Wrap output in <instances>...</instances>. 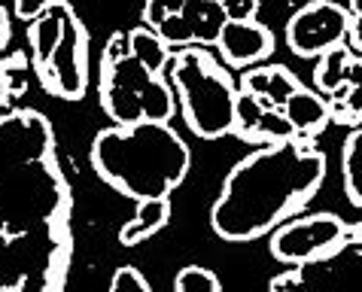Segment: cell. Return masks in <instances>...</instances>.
<instances>
[{
    "instance_id": "1",
    "label": "cell",
    "mask_w": 362,
    "mask_h": 292,
    "mask_svg": "<svg viewBox=\"0 0 362 292\" xmlns=\"http://www.w3.org/2000/svg\"><path fill=\"white\" fill-rule=\"evenodd\" d=\"M326 177V156L305 140L268 144L223 183L210 226L223 240H253L310 201Z\"/></svg>"
},
{
    "instance_id": "2",
    "label": "cell",
    "mask_w": 362,
    "mask_h": 292,
    "mask_svg": "<svg viewBox=\"0 0 362 292\" xmlns=\"http://www.w3.org/2000/svg\"><path fill=\"white\" fill-rule=\"evenodd\" d=\"M92 165L110 186L134 201L168 198L192 165L189 146L168 122L104 128L92 144Z\"/></svg>"
},
{
    "instance_id": "3",
    "label": "cell",
    "mask_w": 362,
    "mask_h": 292,
    "mask_svg": "<svg viewBox=\"0 0 362 292\" xmlns=\"http://www.w3.org/2000/svg\"><path fill=\"white\" fill-rule=\"evenodd\" d=\"M170 76L183 100L186 125L204 140H216L235 131L238 92L214 58L201 49H183L170 62Z\"/></svg>"
},
{
    "instance_id": "4",
    "label": "cell",
    "mask_w": 362,
    "mask_h": 292,
    "mask_svg": "<svg viewBox=\"0 0 362 292\" xmlns=\"http://www.w3.org/2000/svg\"><path fill=\"white\" fill-rule=\"evenodd\" d=\"M350 34V13L332 0H314L301 6L286 25V43L296 55L314 58L338 49Z\"/></svg>"
},
{
    "instance_id": "5",
    "label": "cell",
    "mask_w": 362,
    "mask_h": 292,
    "mask_svg": "<svg viewBox=\"0 0 362 292\" xmlns=\"http://www.w3.org/2000/svg\"><path fill=\"white\" fill-rule=\"evenodd\" d=\"M347 228L338 216L314 214L296 223H286L271 238V256L286 262V265H308L314 259H323L335 247H341Z\"/></svg>"
},
{
    "instance_id": "6",
    "label": "cell",
    "mask_w": 362,
    "mask_h": 292,
    "mask_svg": "<svg viewBox=\"0 0 362 292\" xmlns=\"http://www.w3.org/2000/svg\"><path fill=\"white\" fill-rule=\"evenodd\" d=\"M40 83H43L49 92L67 100H79L86 95L88 76H86V31L79 25L76 16L67 18L64 37L58 43L52 62L40 74Z\"/></svg>"
},
{
    "instance_id": "7",
    "label": "cell",
    "mask_w": 362,
    "mask_h": 292,
    "mask_svg": "<svg viewBox=\"0 0 362 292\" xmlns=\"http://www.w3.org/2000/svg\"><path fill=\"white\" fill-rule=\"evenodd\" d=\"M235 134H240L250 144H286L296 140V131L284 116V110L265 107L259 98L238 92L235 100Z\"/></svg>"
},
{
    "instance_id": "8",
    "label": "cell",
    "mask_w": 362,
    "mask_h": 292,
    "mask_svg": "<svg viewBox=\"0 0 362 292\" xmlns=\"http://www.w3.org/2000/svg\"><path fill=\"white\" fill-rule=\"evenodd\" d=\"M216 49L228 64L247 67L274 52V34L265 25H259L256 18L253 22H228L223 28V34H219Z\"/></svg>"
},
{
    "instance_id": "9",
    "label": "cell",
    "mask_w": 362,
    "mask_h": 292,
    "mask_svg": "<svg viewBox=\"0 0 362 292\" xmlns=\"http://www.w3.org/2000/svg\"><path fill=\"white\" fill-rule=\"evenodd\" d=\"M298 79L289 74L286 67L280 64H271V67H253L240 76V92L259 98L265 107H274V110H284L286 100L298 92Z\"/></svg>"
},
{
    "instance_id": "10",
    "label": "cell",
    "mask_w": 362,
    "mask_h": 292,
    "mask_svg": "<svg viewBox=\"0 0 362 292\" xmlns=\"http://www.w3.org/2000/svg\"><path fill=\"white\" fill-rule=\"evenodd\" d=\"M70 16H74V9H70L64 0H55L46 13L40 16L37 22H31V28H28V40H31L37 76L49 67V62H52L55 49H58V43H62V37H64V28H67Z\"/></svg>"
},
{
    "instance_id": "11",
    "label": "cell",
    "mask_w": 362,
    "mask_h": 292,
    "mask_svg": "<svg viewBox=\"0 0 362 292\" xmlns=\"http://www.w3.org/2000/svg\"><path fill=\"white\" fill-rule=\"evenodd\" d=\"M284 116L289 119V125H293V131L298 137H314L320 134L326 125H329V100L320 95V92H310V88L301 86L298 92L286 100L284 107Z\"/></svg>"
},
{
    "instance_id": "12",
    "label": "cell",
    "mask_w": 362,
    "mask_h": 292,
    "mask_svg": "<svg viewBox=\"0 0 362 292\" xmlns=\"http://www.w3.org/2000/svg\"><path fill=\"white\" fill-rule=\"evenodd\" d=\"M192 28L195 43L201 46H216L223 28L228 25V9L219 0H186L183 13H180Z\"/></svg>"
},
{
    "instance_id": "13",
    "label": "cell",
    "mask_w": 362,
    "mask_h": 292,
    "mask_svg": "<svg viewBox=\"0 0 362 292\" xmlns=\"http://www.w3.org/2000/svg\"><path fill=\"white\" fill-rule=\"evenodd\" d=\"M170 219V201L168 198H146V201H137V214L134 219L128 223L122 231H119V240L125 247H134L140 240L153 238L156 231H162Z\"/></svg>"
},
{
    "instance_id": "14",
    "label": "cell",
    "mask_w": 362,
    "mask_h": 292,
    "mask_svg": "<svg viewBox=\"0 0 362 292\" xmlns=\"http://www.w3.org/2000/svg\"><path fill=\"white\" fill-rule=\"evenodd\" d=\"M100 107H104V113L122 128L144 122V104H140V95L128 92V88L104 83L100 86Z\"/></svg>"
},
{
    "instance_id": "15",
    "label": "cell",
    "mask_w": 362,
    "mask_h": 292,
    "mask_svg": "<svg viewBox=\"0 0 362 292\" xmlns=\"http://www.w3.org/2000/svg\"><path fill=\"white\" fill-rule=\"evenodd\" d=\"M128 40H132V55L137 58V62H144V67L153 76H158L168 67V62H170L168 43L153 31V28L140 25V28H134V31L128 34Z\"/></svg>"
},
{
    "instance_id": "16",
    "label": "cell",
    "mask_w": 362,
    "mask_h": 292,
    "mask_svg": "<svg viewBox=\"0 0 362 292\" xmlns=\"http://www.w3.org/2000/svg\"><path fill=\"white\" fill-rule=\"evenodd\" d=\"M149 79H153V74L144 67V62H137L134 55L122 58V62L110 64V67H100V86H119V88H128V92H144V88L149 86Z\"/></svg>"
},
{
    "instance_id": "17",
    "label": "cell",
    "mask_w": 362,
    "mask_h": 292,
    "mask_svg": "<svg viewBox=\"0 0 362 292\" xmlns=\"http://www.w3.org/2000/svg\"><path fill=\"white\" fill-rule=\"evenodd\" d=\"M350 49L338 46L332 52L320 55V64H317V74H314V83H317V92L320 95H335L344 88V70L350 64Z\"/></svg>"
},
{
    "instance_id": "18",
    "label": "cell",
    "mask_w": 362,
    "mask_h": 292,
    "mask_svg": "<svg viewBox=\"0 0 362 292\" xmlns=\"http://www.w3.org/2000/svg\"><path fill=\"white\" fill-rule=\"evenodd\" d=\"M341 168H344V192L356 207H362V128L344 140V156H341Z\"/></svg>"
},
{
    "instance_id": "19",
    "label": "cell",
    "mask_w": 362,
    "mask_h": 292,
    "mask_svg": "<svg viewBox=\"0 0 362 292\" xmlns=\"http://www.w3.org/2000/svg\"><path fill=\"white\" fill-rule=\"evenodd\" d=\"M140 104H144V122H170L174 116V92L162 76L149 79V86L140 92Z\"/></svg>"
},
{
    "instance_id": "20",
    "label": "cell",
    "mask_w": 362,
    "mask_h": 292,
    "mask_svg": "<svg viewBox=\"0 0 362 292\" xmlns=\"http://www.w3.org/2000/svg\"><path fill=\"white\" fill-rule=\"evenodd\" d=\"M329 113L335 122H362V86H344L332 95Z\"/></svg>"
},
{
    "instance_id": "21",
    "label": "cell",
    "mask_w": 362,
    "mask_h": 292,
    "mask_svg": "<svg viewBox=\"0 0 362 292\" xmlns=\"http://www.w3.org/2000/svg\"><path fill=\"white\" fill-rule=\"evenodd\" d=\"M174 289L177 292H223L219 277L214 274V271L198 268V265H189V268L180 271L177 280H174Z\"/></svg>"
},
{
    "instance_id": "22",
    "label": "cell",
    "mask_w": 362,
    "mask_h": 292,
    "mask_svg": "<svg viewBox=\"0 0 362 292\" xmlns=\"http://www.w3.org/2000/svg\"><path fill=\"white\" fill-rule=\"evenodd\" d=\"M156 34L165 40L168 46H192L195 37H192V28H189V22L183 16H168L162 25L156 28Z\"/></svg>"
},
{
    "instance_id": "23",
    "label": "cell",
    "mask_w": 362,
    "mask_h": 292,
    "mask_svg": "<svg viewBox=\"0 0 362 292\" xmlns=\"http://www.w3.org/2000/svg\"><path fill=\"white\" fill-rule=\"evenodd\" d=\"M186 6V0H144V22L146 28H156L165 22L168 16H180Z\"/></svg>"
},
{
    "instance_id": "24",
    "label": "cell",
    "mask_w": 362,
    "mask_h": 292,
    "mask_svg": "<svg viewBox=\"0 0 362 292\" xmlns=\"http://www.w3.org/2000/svg\"><path fill=\"white\" fill-rule=\"evenodd\" d=\"M110 292H153V286H149V280L140 274L137 268L125 265V268L116 271L113 280H110Z\"/></svg>"
},
{
    "instance_id": "25",
    "label": "cell",
    "mask_w": 362,
    "mask_h": 292,
    "mask_svg": "<svg viewBox=\"0 0 362 292\" xmlns=\"http://www.w3.org/2000/svg\"><path fill=\"white\" fill-rule=\"evenodd\" d=\"M0 76H4L9 95L25 92V88H28V83H25V58L22 55H13L9 62H0Z\"/></svg>"
},
{
    "instance_id": "26",
    "label": "cell",
    "mask_w": 362,
    "mask_h": 292,
    "mask_svg": "<svg viewBox=\"0 0 362 292\" xmlns=\"http://www.w3.org/2000/svg\"><path fill=\"white\" fill-rule=\"evenodd\" d=\"M132 55V40H128V34H113L107 40V49H104V62H100V67H110L116 62H122V58Z\"/></svg>"
},
{
    "instance_id": "27",
    "label": "cell",
    "mask_w": 362,
    "mask_h": 292,
    "mask_svg": "<svg viewBox=\"0 0 362 292\" xmlns=\"http://www.w3.org/2000/svg\"><path fill=\"white\" fill-rule=\"evenodd\" d=\"M226 9H228V22H253L259 0H228Z\"/></svg>"
},
{
    "instance_id": "28",
    "label": "cell",
    "mask_w": 362,
    "mask_h": 292,
    "mask_svg": "<svg viewBox=\"0 0 362 292\" xmlns=\"http://www.w3.org/2000/svg\"><path fill=\"white\" fill-rule=\"evenodd\" d=\"M52 4L55 0H16V16L22 18V22H37Z\"/></svg>"
},
{
    "instance_id": "29",
    "label": "cell",
    "mask_w": 362,
    "mask_h": 292,
    "mask_svg": "<svg viewBox=\"0 0 362 292\" xmlns=\"http://www.w3.org/2000/svg\"><path fill=\"white\" fill-rule=\"evenodd\" d=\"M344 86H362V58H350V64L344 70Z\"/></svg>"
},
{
    "instance_id": "30",
    "label": "cell",
    "mask_w": 362,
    "mask_h": 292,
    "mask_svg": "<svg viewBox=\"0 0 362 292\" xmlns=\"http://www.w3.org/2000/svg\"><path fill=\"white\" fill-rule=\"evenodd\" d=\"M350 43H354V49L356 52H362V16H356V18H350Z\"/></svg>"
},
{
    "instance_id": "31",
    "label": "cell",
    "mask_w": 362,
    "mask_h": 292,
    "mask_svg": "<svg viewBox=\"0 0 362 292\" xmlns=\"http://www.w3.org/2000/svg\"><path fill=\"white\" fill-rule=\"evenodd\" d=\"M6 37H9V18H6V9L0 6V49H4Z\"/></svg>"
},
{
    "instance_id": "32",
    "label": "cell",
    "mask_w": 362,
    "mask_h": 292,
    "mask_svg": "<svg viewBox=\"0 0 362 292\" xmlns=\"http://www.w3.org/2000/svg\"><path fill=\"white\" fill-rule=\"evenodd\" d=\"M347 13H354V18L362 16V0H350V9H347Z\"/></svg>"
},
{
    "instance_id": "33",
    "label": "cell",
    "mask_w": 362,
    "mask_h": 292,
    "mask_svg": "<svg viewBox=\"0 0 362 292\" xmlns=\"http://www.w3.org/2000/svg\"><path fill=\"white\" fill-rule=\"evenodd\" d=\"M6 95H9V92H6V83H4V76H0V104L6 100Z\"/></svg>"
},
{
    "instance_id": "34",
    "label": "cell",
    "mask_w": 362,
    "mask_h": 292,
    "mask_svg": "<svg viewBox=\"0 0 362 292\" xmlns=\"http://www.w3.org/2000/svg\"><path fill=\"white\" fill-rule=\"evenodd\" d=\"M219 4H228V0H219Z\"/></svg>"
}]
</instances>
